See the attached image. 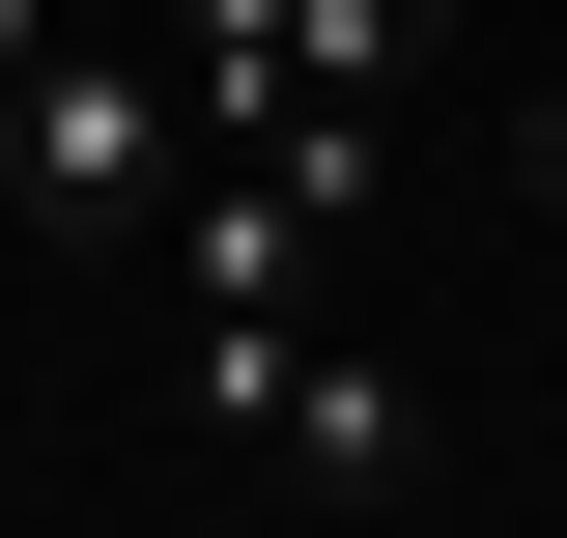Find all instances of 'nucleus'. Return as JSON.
<instances>
[{"label": "nucleus", "instance_id": "f257e3e1", "mask_svg": "<svg viewBox=\"0 0 567 538\" xmlns=\"http://www.w3.org/2000/svg\"><path fill=\"white\" fill-rule=\"evenodd\" d=\"M171 170H199V85L171 58H29L0 85V227H29V256H142V227H171Z\"/></svg>", "mask_w": 567, "mask_h": 538}, {"label": "nucleus", "instance_id": "f03ea898", "mask_svg": "<svg viewBox=\"0 0 567 538\" xmlns=\"http://www.w3.org/2000/svg\"><path fill=\"white\" fill-rule=\"evenodd\" d=\"M425 29H454V0H199L171 85H199V142H256V114H369Z\"/></svg>", "mask_w": 567, "mask_h": 538}, {"label": "nucleus", "instance_id": "7ed1b4c3", "mask_svg": "<svg viewBox=\"0 0 567 538\" xmlns=\"http://www.w3.org/2000/svg\"><path fill=\"white\" fill-rule=\"evenodd\" d=\"M256 454H284V482H425V397H398V369H341V340H284Z\"/></svg>", "mask_w": 567, "mask_h": 538}, {"label": "nucleus", "instance_id": "20e7f679", "mask_svg": "<svg viewBox=\"0 0 567 538\" xmlns=\"http://www.w3.org/2000/svg\"><path fill=\"white\" fill-rule=\"evenodd\" d=\"M511 199H539V227H567V85H539V114H511Z\"/></svg>", "mask_w": 567, "mask_h": 538}, {"label": "nucleus", "instance_id": "39448f33", "mask_svg": "<svg viewBox=\"0 0 567 538\" xmlns=\"http://www.w3.org/2000/svg\"><path fill=\"white\" fill-rule=\"evenodd\" d=\"M29 58H58V0H0V85H29Z\"/></svg>", "mask_w": 567, "mask_h": 538}, {"label": "nucleus", "instance_id": "423d86ee", "mask_svg": "<svg viewBox=\"0 0 567 538\" xmlns=\"http://www.w3.org/2000/svg\"><path fill=\"white\" fill-rule=\"evenodd\" d=\"M539 482H567V425H539Z\"/></svg>", "mask_w": 567, "mask_h": 538}]
</instances>
